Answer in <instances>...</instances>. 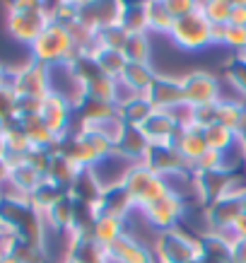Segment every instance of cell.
I'll return each mask as SVG.
<instances>
[{
  "label": "cell",
  "instance_id": "1",
  "mask_svg": "<svg viewBox=\"0 0 246 263\" xmlns=\"http://www.w3.org/2000/svg\"><path fill=\"white\" fill-rule=\"evenodd\" d=\"M32 56L36 63L53 68V65H65L78 56V46L68 27L51 22L41 32V36L32 44Z\"/></svg>",
  "mask_w": 246,
  "mask_h": 263
},
{
  "label": "cell",
  "instance_id": "2",
  "mask_svg": "<svg viewBox=\"0 0 246 263\" xmlns=\"http://www.w3.org/2000/svg\"><path fill=\"white\" fill-rule=\"evenodd\" d=\"M48 24H51V20L44 10V3H12L5 27H8V34L12 39L32 46Z\"/></svg>",
  "mask_w": 246,
  "mask_h": 263
},
{
  "label": "cell",
  "instance_id": "3",
  "mask_svg": "<svg viewBox=\"0 0 246 263\" xmlns=\"http://www.w3.org/2000/svg\"><path fill=\"white\" fill-rule=\"evenodd\" d=\"M152 254L157 263H198L200 239L191 237L181 227H174V230L159 232Z\"/></svg>",
  "mask_w": 246,
  "mask_h": 263
},
{
  "label": "cell",
  "instance_id": "4",
  "mask_svg": "<svg viewBox=\"0 0 246 263\" xmlns=\"http://www.w3.org/2000/svg\"><path fill=\"white\" fill-rule=\"evenodd\" d=\"M169 36L183 51H200L213 44V24L207 22V17L198 8L181 20H174Z\"/></svg>",
  "mask_w": 246,
  "mask_h": 263
},
{
  "label": "cell",
  "instance_id": "5",
  "mask_svg": "<svg viewBox=\"0 0 246 263\" xmlns=\"http://www.w3.org/2000/svg\"><path fill=\"white\" fill-rule=\"evenodd\" d=\"M138 210L143 213V217L147 220L150 227H155L157 232H167V230H174L179 224V220L186 213V203H183L181 193L169 191L167 196H162V198L150 203V205L138 208Z\"/></svg>",
  "mask_w": 246,
  "mask_h": 263
},
{
  "label": "cell",
  "instance_id": "6",
  "mask_svg": "<svg viewBox=\"0 0 246 263\" xmlns=\"http://www.w3.org/2000/svg\"><path fill=\"white\" fill-rule=\"evenodd\" d=\"M183 85V104L188 106H205V104H217L220 97V82L215 75L203 70L188 72L181 78Z\"/></svg>",
  "mask_w": 246,
  "mask_h": 263
},
{
  "label": "cell",
  "instance_id": "7",
  "mask_svg": "<svg viewBox=\"0 0 246 263\" xmlns=\"http://www.w3.org/2000/svg\"><path fill=\"white\" fill-rule=\"evenodd\" d=\"M10 87L17 97H36L44 99L51 95V85H48V68L46 65L32 61L29 65H24L15 72V78L10 82Z\"/></svg>",
  "mask_w": 246,
  "mask_h": 263
},
{
  "label": "cell",
  "instance_id": "8",
  "mask_svg": "<svg viewBox=\"0 0 246 263\" xmlns=\"http://www.w3.org/2000/svg\"><path fill=\"white\" fill-rule=\"evenodd\" d=\"M145 97L152 102L157 111H172L179 104H183V85L181 78H167L157 75V80L152 82V87L145 92Z\"/></svg>",
  "mask_w": 246,
  "mask_h": 263
},
{
  "label": "cell",
  "instance_id": "9",
  "mask_svg": "<svg viewBox=\"0 0 246 263\" xmlns=\"http://www.w3.org/2000/svg\"><path fill=\"white\" fill-rule=\"evenodd\" d=\"M70 104L61 92H51L41 99V121L46 123V128L53 133V136H65V128L70 123Z\"/></svg>",
  "mask_w": 246,
  "mask_h": 263
},
{
  "label": "cell",
  "instance_id": "10",
  "mask_svg": "<svg viewBox=\"0 0 246 263\" xmlns=\"http://www.w3.org/2000/svg\"><path fill=\"white\" fill-rule=\"evenodd\" d=\"M65 261L70 263H111L109 249L102 247L94 237H72L70 234V247Z\"/></svg>",
  "mask_w": 246,
  "mask_h": 263
},
{
  "label": "cell",
  "instance_id": "11",
  "mask_svg": "<svg viewBox=\"0 0 246 263\" xmlns=\"http://www.w3.org/2000/svg\"><path fill=\"white\" fill-rule=\"evenodd\" d=\"M97 208H99L102 215H111V217H119V220H126V217L130 215V210H138L133 196L126 191L123 183H116V186L104 189V196Z\"/></svg>",
  "mask_w": 246,
  "mask_h": 263
},
{
  "label": "cell",
  "instance_id": "12",
  "mask_svg": "<svg viewBox=\"0 0 246 263\" xmlns=\"http://www.w3.org/2000/svg\"><path fill=\"white\" fill-rule=\"evenodd\" d=\"M75 200L80 203H89V205H99V200L104 196V183L99 181V176L92 167H82L80 174L75 176L70 191H68Z\"/></svg>",
  "mask_w": 246,
  "mask_h": 263
},
{
  "label": "cell",
  "instance_id": "13",
  "mask_svg": "<svg viewBox=\"0 0 246 263\" xmlns=\"http://www.w3.org/2000/svg\"><path fill=\"white\" fill-rule=\"evenodd\" d=\"M174 147L183 155V160L188 162L191 167H196L200 162V157L205 155L210 147L205 143V136H203V130L196 126L191 128H179V136L174 140Z\"/></svg>",
  "mask_w": 246,
  "mask_h": 263
},
{
  "label": "cell",
  "instance_id": "14",
  "mask_svg": "<svg viewBox=\"0 0 246 263\" xmlns=\"http://www.w3.org/2000/svg\"><path fill=\"white\" fill-rule=\"evenodd\" d=\"M155 80H157V72L152 70L150 63H128L126 72L121 78V82L135 95H145Z\"/></svg>",
  "mask_w": 246,
  "mask_h": 263
},
{
  "label": "cell",
  "instance_id": "15",
  "mask_svg": "<svg viewBox=\"0 0 246 263\" xmlns=\"http://www.w3.org/2000/svg\"><path fill=\"white\" fill-rule=\"evenodd\" d=\"M155 111H157V109L152 106V102L145 95L133 97V99H128L126 104L119 106V116L123 119V123H126V126H138V128L143 126Z\"/></svg>",
  "mask_w": 246,
  "mask_h": 263
},
{
  "label": "cell",
  "instance_id": "16",
  "mask_svg": "<svg viewBox=\"0 0 246 263\" xmlns=\"http://www.w3.org/2000/svg\"><path fill=\"white\" fill-rule=\"evenodd\" d=\"M80 169L72 160H68L65 155H53L51 157V167H48L46 172V179L48 181H53L56 186H61V189H65V191H70L72 181H75V176L80 174Z\"/></svg>",
  "mask_w": 246,
  "mask_h": 263
},
{
  "label": "cell",
  "instance_id": "17",
  "mask_svg": "<svg viewBox=\"0 0 246 263\" xmlns=\"http://www.w3.org/2000/svg\"><path fill=\"white\" fill-rule=\"evenodd\" d=\"M44 179L46 176L39 174L36 169H32L27 162H17L15 167H12V174H10V183L15 186L17 191H20V196H24V198H29V193L36 191V186Z\"/></svg>",
  "mask_w": 246,
  "mask_h": 263
},
{
  "label": "cell",
  "instance_id": "18",
  "mask_svg": "<svg viewBox=\"0 0 246 263\" xmlns=\"http://www.w3.org/2000/svg\"><path fill=\"white\" fill-rule=\"evenodd\" d=\"M68 196V191L65 189H61V186H56L53 181H48V179H44V181L36 186V191L29 193V203H32L36 210H39L41 215L46 213V210H51V208L56 205L61 198H65Z\"/></svg>",
  "mask_w": 246,
  "mask_h": 263
},
{
  "label": "cell",
  "instance_id": "19",
  "mask_svg": "<svg viewBox=\"0 0 246 263\" xmlns=\"http://www.w3.org/2000/svg\"><path fill=\"white\" fill-rule=\"evenodd\" d=\"M44 220L51 230L56 232H70L72 230V196L68 193L65 198H61L56 205L44 213Z\"/></svg>",
  "mask_w": 246,
  "mask_h": 263
},
{
  "label": "cell",
  "instance_id": "20",
  "mask_svg": "<svg viewBox=\"0 0 246 263\" xmlns=\"http://www.w3.org/2000/svg\"><path fill=\"white\" fill-rule=\"evenodd\" d=\"M126 234V230H123V220H119V217H111V215H102L99 213V217H97L94 222V239L102 244V247H111L116 239H121Z\"/></svg>",
  "mask_w": 246,
  "mask_h": 263
},
{
  "label": "cell",
  "instance_id": "21",
  "mask_svg": "<svg viewBox=\"0 0 246 263\" xmlns=\"http://www.w3.org/2000/svg\"><path fill=\"white\" fill-rule=\"evenodd\" d=\"M150 36L147 32H140V34H128L126 39V46H123V56H126L128 63H150Z\"/></svg>",
  "mask_w": 246,
  "mask_h": 263
},
{
  "label": "cell",
  "instance_id": "22",
  "mask_svg": "<svg viewBox=\"0 0 246 263\" xmlns=\"http://www.w3.org/2000/svg\"><path fill=\"white\" fill-rule=\"evenodd\" d=\"M203 136H205V143L210 150L215 152H230V147L234 143H239V136L230 128L220 126V123H213L210 128L203 130Z\"/></svg>",
  "mask_w": 246,
  "mask_h": 263
},
{
  "label": "cell",
  "instance_id": "23",
  "mask_svg": "<svg viewBox=\"0 0 246 263\" xmlns=\"http://www.w3.org/2000/svg\"><path fill=\"white\" fill-rule=\"evenodd\" d=\"M94 58H97V63H99L104 75H106V78H113V80H121L128 68V61L121 51H97Z\"/></svg>",
  "mask_w": 246,
  "mask_h": 263
},
{
  "label": "cell",
  "instance_id": "24",
  "mask_svg": "<svg viewBox=\"0 0 246 263\" xmlns=\"http://www.w3.org/2000/svg\"><path fill=\"white\" fill-rule=\"evenodd\" d=\"M8 254H12L20 263H46V249L36 247V244H29V241L17 239V237L10 239Z\"/></svg>",
  "mask_w": 246,
  "mask_h": 263
},
{
  "label": "cell",
  "instance_id": "25",
  "mask_svg": "<svg viewBox=\"0 0 246 263\" xmlns=\"http://www.w3.org/2000/svg\"><path fill=\"white\" fill-rule=\"evenodd\" d=\"M172 24H174V17L167 10V3H150L147 5V29L157 34H169Z\"/></svg>",
  "mask_w": 246,
  "mask_h": 263
},
{
  "label": "cell",
  "instance_id": "26",
  "mask_svg": "<svg viewBox=\"0 0 246 263\" xmlns=\"http://www.w3.org/2000/svg\"><path fill=\"white\" fill-rule=\"evenodd\" d=\"M200 12L207 17L210 24H230L232 8L234 3H224V0H213V3H200Z\"/></svg>",
  "mask_w": 246,
  "mask_h": 263
},
{
  "label": "cell",
  "instance_id": "27",
  "mask_svg": "<svg viewBox=\"0 0 246 263\" xmlns=\"http://www.w3.org/2000/svg\"><path fill=\"white\" fill-rule=\"evenodd\" d=\"M51 157H53V155H51L48 150H44V147H29V152L24 155L22 162H27L32 169H36L39 174L46 176L48 167H51Z\"/></svg>",
  "mask_w": 246,
  "mask_h": 263
},
{
  "label": "cell",
  "instance_id": "28",
  "mask_svg": "<svg viewBox=\"0 0 246 263\" xmlns=\"http://www.w3.org/2000/svg\"><path fill=\"white\" fill-rule=\"evenodd\" d=\"M227 78L239 92H244L246 95V61L241 56H234L232 58L230 68H227Z\"/></svg>",
  "mask_w": 246,
  "mask_h": 263
},
{
  "label": "cell",
  "instance_id": "29",
  "mask_svg": "<svg viewBox=\"0 0 246 263\" xmlns=\"http://www.w3.org/2000/svg\"><path fill=\"white\" fill-rule=\"evenodd\" d=\"M224 46L234 48L237 53L246 51V27H234V24H227V32H224Z\"/></svg>",
  "mask_w": 246,
  "mask_h": 263
},
{
  "label": "cell",
  "instance_id": "30",
  "mask_svg": "<svg viewBox=\"0 0 246 263\" xmlns=\"http://www.w3.org/2000/svg\"><path fill=\"white\" fill-rule=\"evenodd\" d=\"M8 119H15V92L10 85L0 87V123Z\"/></svg>",
  "mask_w": 246,
  "mask_h": 263
},
{
  "label": "cell",
  "instance_id": "31",
  "mask_svg": "<svg viewBox=\"0 0 246 263\" xmlns=\"http://www.w3.org/2000/svg\"><path fill=\"white\" fill-rule=\"evenodd\" d=\"M167 10L172 12L174 20H181V17L191 15L193 10H198V5H196V3H179V0H172V3H167Z\"/></svg>",
  "mask_w": 246,
  "mask_h": 263
},
{
  "label": "cell",
  "instance_id": "32",
  "mask_svg": "<svg viewBox=\"0 0 246 263\" xmlns=\"http://www.w3.org/2000/svg\"><path fill=\"white\" fill-rule=\"evenodd\" d=\"M230 24H234V27H246V3H234Z\"/></svg>",
  "mask_w": 246,
  "mask_h": 263
},
{
  "label": "cell",
  "instance_id": "33",
  "mask_svg": "<svg viewBox=\"0 0 246 263\" xmlns=\"http://www.w3.org/2000/svg\"><path fill=\"white\" fill-rule=\"evenodd\" d=\"M232 234H234V239H246V213L239 217L237 222L232 224Z\"/></svg>",
  "mask_w": 246,
  "mask_h": 263
},
{
  "label": "cell",
  "instance_id": "34",
  "mask_svg": "<svg viewBox=\"0 0 246 263\" xmlns=\"http://www.w3.org/2000/svg\"><path fill=\"white\" fill-rule=\"evenodd\" d=\"M10 174H12V164H10L8 157H3V155H0V183L10 181Z\"/></svg>",
  "mask_w": 246,
  "mask_h": 263
},
{
  "label": "cell",
  "instance_id": "35",
  "mask_svg": "<svg viewBox=\"0 0 246 263\" xmlns=\"http://www.w3.org/2000/svg\"><path fill=\"white\" fill-rule=\"evenodd\" d=\"M10 234H5V232H0V256L3 254H8V247H10Z\"/></svg>",
  "mask_w": 246,
  "mask_h": 263
},
{
  "label": "cell",
  "instance_id": "36",
  "mask_svg": "<svg viewBox=\"0 0 246 263\" xmlns=\"http://www.w3.org/2000/svg\"><path fill=\"white\" fill-rule=\"evenodd\" d=\"M0 263H20V261H17L12 254H3L0 256Z\"/></svg>",
  "mask_w": 246,
  "mask_h": 263
},
{
  "label": "cell",
  "instance_id": "37",
  "mask_svg": "<svg viewBox=\"0 0 246 263\" xmlns=\"http://www.w3.org/2000/svg\"><path fill=\"white\" fill-rule=\"evenodd\" d=\"M3 85H8V82H5V70L0 68V87H3Z\"/></svg>",
  "mask_w": 246,
  "mask_h": 263
},
{
  "label": "cell",
  "instance_id": "38",
  "mask_svg": "<svg viewBox=\"0 0 246 263\" xmlns=\"http://www.w3.org/2000/svg\"><path fill=\"white\" fill-rule=\"evenodd\" d=\"M0 200H3V193H0Z\"/></svg>",
  "mask_w": 246,
  "mask_h": 263
},
{
  "label": "cell",
  "instance_id": "39",
  "mask_svg": "<svg viewBox=\"0 0 246 263\" xmlns=\"http://www.w3.org/2000/svg\"><path fill=\"white\" fill-rule=\"evenodd\" d=\"M63 263H70V261H63Z\"/></svg>",
  "mask_w": 246,
  "mask_h": 263
},
{
  "label": "cell",
  "instance_id": "40",
  "mask_svg": "<svg viewBox=\"0 0 246 263\" xmlns=\"http://www.w3.org/2000/svg\"><path fill=\"white\" fill-rule=\"evenodd\" d=\"M0 232H3V227H0Z\"/></svg>",
  "mask_w": 246,
  "mask_h": 263
}]
</instances>
